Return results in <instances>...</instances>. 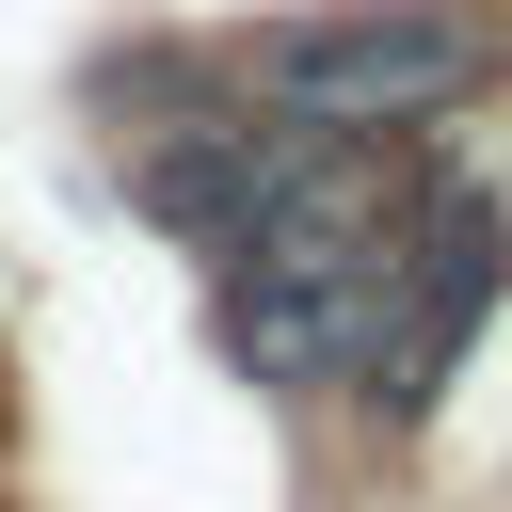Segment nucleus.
<instances>
[{"label": "nucleus", "instance_id": "obj_1", "mask_svg": "<svg viewBox=\"0 0 512 512\" xmlns=\"http://www.w3.org/2000/svg\"><path fill=\"white\" fill-rule=\"evenodd\" d=\"M400 224H416V176L400 144H304L288 192L208 256V336L240 384L304 400V384H352L368 320H384V272H400Z\"/></svg>", "mask_w": 512, "mask_h": 512}, {"label": "nucleus", "instance_id": "obj_3", "mask_svg": "<svg viewBox=\"0 0 512 512\" xmlns=\"http://www.w3.org/2000/svg\"><path fill=\"white\" fill-rule=\"evenodd\" d=\"M496 288H512V224H496V192H480V176H416V224H400L384 320H368V352H352V400H368L384 432H416V416L448 400V368L480 352Z\"/></svg>", "mask_w": 512, "mask_h": 512}, {"label": "nucleus", "instance_id": "obj_2", "mask_svg": "<svg viewBox=\"0 0 512 512\" xmlns=\"http://www.w3.org/2000/svg\"><path fill=\"white\" fill-rule=\"evenodd\" d=\"M240 64H256V96H272L288 128H320V144H416L432 112H464V96L496 80V32H480L464 0H336V16L256 32Z\"/></svg>", "mask_w": 512, "mask_h": 512}, {"label": "nucleus", "instance_id": "obj_4", "mask_svg": "<svg viewBox=\"0 0 512 512\" xmlns=\"http://www.w3.org/2000/svg\"><path fill=\"white\" fill-rule=\"evenodd\" d=\"M304 144H320V128H288V112H192V128H160V144L128 160V208H144L176 256H224V240L288 192Z\"/></svg>", "mask_w": 512, "mask_h": 512}]
</instances>
